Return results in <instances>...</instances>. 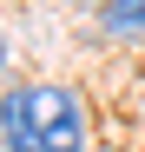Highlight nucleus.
I'll list each match as a JSON object with an SVG mask.
<instances>
[{"mask_svg": "<svg viewBox=\"0 0 145 152\" xmlns=\"http://www.w3.org/2000/svg\"><path fill=\"white\" fill-rule=\"evenodd\" d=\"M0 139H7V152H79L86 145V113L66 86H7Z\"/></svg>", "mask_w": 145, "mask_h": 152, "instance_id": "obj_1", "label": "nucleus"}, {"mask_svg": "<svg viewBox=\"0 0 145 152\" xmlns=\"http://www.w3.org/2000/svg\"><path fill=\"white\" fill-rule=\"evenodd\" d=\"M99 27L112 40H145V0H106V7H99Z\"/></svg>", "mask_w": 145, "mask_h": 152, "instance_id": "obj_2", "label": "nucleus"}, {"mask_svg": "<svg viewBox=\"0 0 145 152\" xmlns=\"http://www.w3.org/2000/svg\"><path fill=\"white\" fill-rule=\"evenodd\" d=\"M0 60H7V46H0Z\"/></svg>", "mask_w": 145, "mask_h": 152, "instance_id": "obj_3", "label": "nucleus"}]
</instances>
